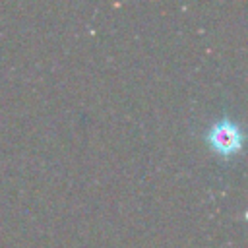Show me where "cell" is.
<instances>
[{"label": "cell", "mask_w": 248, "mask_h": 248, "mask_svg": "<svg viewBox=\"0 0 248 248\" xmlns=\"http://www.w3.org/2000/svg\"><path fill=\"white\" fill-rule=\"evenodd\" d=\"M205 138H207L209 147L215 153H221L225 157L240 151V147H242V132L231 118H223L219 122H213L209 126Z\"/></svg>", "instance_id": "obj_1"}]
</instances>
